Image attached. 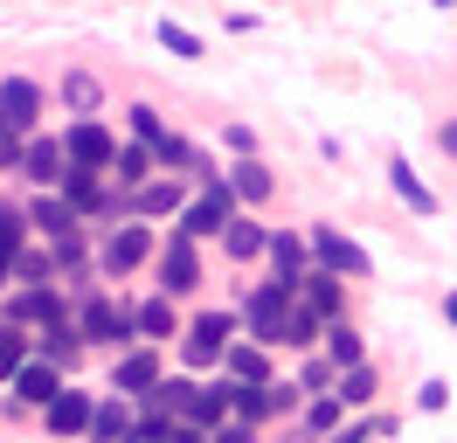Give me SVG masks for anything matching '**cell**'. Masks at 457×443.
Masks as SVG:
<instances>
[{
	"mask_svg": "<svg viewBox=\"0 0 457 443\" xmlns=\"http://www.w3.org/2000/svg\"><path fill=\"white\" fill-rule=\"evenodd\" d=\"M228 215H236L228 173H201V201H187V208L173 215V236H187V243H201V236H222Z\"/></svg>",
	"mask_w": 457,
	"mask_h": 443,
	"instance_id": "1",
	"label": "cell"
},
{
	"mask_svg": "<svg viewBox=\"0 0 457 443\" xmlns=\"http://www.w3.org/2000/svg\"><path fill=\"white\" fill-rule=\"evenodd\" d=\"M77 332H84V347H118V339H132V347H139V312H132V305H118V298H84Z\"/></svg>",
	"mask_w": 457,
	"mask_h": 443,
	"instance_id": "2",
	"label": "cell"
},
{
	"mask_svg": "<svg viewBox=\"0 0 457 443\" xmlns=\"http://www.w3.org/2000/svg\"><path fill=\"white\" fill-rule=\"evenodd\" d=\"M291 291L285 284H257V291H250V298H243V319H250V347H263V354H270V347H285V312H291Z\"/></svg>",
	"mask_w": 457,
	"mask_h": 443,
	"instance_id": "3",
	"label": "cell"
},
{
	"mask_svg": "<svg viewBox=\"0 0 457 443\" xmlns=\"http://www.w3.org/2000/svg\"><path fill=\"white\" fill-rule=\"evenodd\" d=\"M62 160L84 166V173H104L118 160V138L97 125V118H70V132H62Z\"/></svg>",
	"mask_w": 457,
	"mask_h": 443,
	"instance_id": "4",
	"label": "cell"
},
{
	"mask_svg": "<svg viewBox=\"0 0 457 443\" xmlns=\"http://www.w3.org/2000/svg\"><path fill=\"white\" fill-rule=\"evenodd\" d=\"M228 332H236V312H201L195 326L180 332V354H187V367H215V360L228 354Z\"/></svg>",
	"mask_w": 457,
	"mask_h": 443,
	"instance_id": "5",
	"label": "cell"
},
{
	"mask_svg": "<svg viewBox=\"0 0 457 443\" xmlns=\"http://www.w3.org/2000/svg\"><path fill=\"white\" fill-rule=\"evenodd\" d=\"M305 249L319 256V271H333V277H368V271H374L368 249L353 243V236H340V229H312V236H305Z\"/></svg>",
	"mask_w": 457,
	"mask_h": 443,
	"instance_id": "6",
	"label": "cell"
},
{
	"mask_svg": "<svg viewBox=\"0 0 457 443\" xmlns=\"http://www.w3.org/2000/svg\"><path fill=\"white\" fill-rule=\"evenodd\" d=\"M167 381V374H160V354H153V347H125V354L112 360V395L118 402H125V395H153V388Z\"/></svg>",
	"mask_w": 457,
	"mask_h": 443,
	"instance_id": "7",
	"label": "cell"
},
{
	"mask_svg": "<svg viewBox=\"0 0 457 443\" xmlns=\"http://www.w3.org/2000/svg\"><path fill=\"white\" fill-rule=\"evenodd\" d=\"M187 291H201V249L187 236H173L160 249V298H187Z\"/></svg>",
	"mask_w": 457,
	"mask_h": 443,
	"instance_id": "8",
	"label": "cell"
},
{
	"mask_svg": "<svg viewBox=\"0 0 457 443\" xmlns=\"http://www.w3.org/2000/svg\"><path fill=\"white\" fill-rule=\"evenodd\" d=\"M56 319H70L56 284H29L21 298H7V312H0V326H56Z\"/></svg>",
	"mask_w": 457,
	"mask_h": 443,
	"instance_id": "9",
	"label": "cell"
},
{
	"mask_svg": "<svg viewBox=\"0 0 457 443\" xmlns=\"http://www.w3.org/2000/svg\"><path fill=\"white\" fill-rule=\"evenodd\" d=\"M145 249H153V236H145V222H118L112 236H104V256H97V271L104 277H125L145 263Z\"/></svg>",
	"mask_w": 457,
	"mask_h": 443,
	"instance_id": "10",
	"label": "cell"
},
{
	"mask_svg": "<svg viewBox=\"0 0 457 443\" xmlns=\"http://www.w3.org/2000/svg\"><path fill=\"white\" fill-rule=\"evenodd\" d=\"M173 422H195V430H215V422H228V381L222 388H201L180 374V415Z\"/></svg>",
	"mask_w": 457,
	"mask_h": 443,
	"instance_id": "11",
	"label": "cell"
},
{
	"mask_svg": "<svg viewBox=\"0 0 457 443\" xmlns=\"http://www.w3.org/2000/svg\"><path fill=\"white\" fill-rule=\"evenodd\" d=\"M90 415H97V395H84V388L62 381V395L42 409V422H49L56 437H90Z\"/></svg>",
	"mask_w": 457,
	"mask_h": 443,
	"instance_id": "12",
	"label": "cell"
},
{
	"mask_svg": "<svg viewBox=\"0 0 457 443\" xmlns=\"http://www.w3.org/2000/svg\"><path fill=\"white\" fill-rule=\"evenodd\" d=\"M7 388H14V402H29V409H49V402H56V395H62V367H49V360H21V374H14V381H7Z\"/></svg>",
	"mask_w": 457,
	"mask_h": 443,
	"instance_id": "13",
	"label": "cell"
},
{
	"mask_svg": "<svg viewBox=\"0 0 457 443\" xmlns=\"http://www.w3.org/2000/svg\"><path fill=\"white\" fill-rule=\"evenodd\" d=\"M35 360H49V367H77L84 360V332H77V319H56V326H42V339H35Z\"/></svg>",
	"mask_w": 457,
	"mask_h": 443,
	"instance_id": "14",
	"label": "cell"
},
{
	"mask_svg": "<svg viewBox=\"0 0 457 443\" xmlns=\"http://www.w3.org/2000/svg\"><path fill=\"white\" fill-rule=\"evenodd\" d=\"M35 111H42V90H35L29 77H7V83H0V118H7L21 138L35 132Z\"/></svg>",
	"mask_w": 457,
	"mask_h": 443,
	"instance_id": "15",
	"label": "cell"
},
{
	"mask_svg": "<svg viewBox=\"0 0 457 443\" xmlns=\"http://www.w3.org/2000/svg\"><path fill=\"white\" fill-rule=\"evenodd\" d=\"M29 222L49 236V243H62V236H77V229H84V215H77L62 194H35V201H29Z\"/></svg>",
	"mask_w": 457,
	"mask_h": 443,
	"instance_id": "16",
	"label": "cell"
},
{
	"mask_svg": "<svg viewBox=\"0 0 457 443\" xmlns=\"http://www.w3.org/2000/svg\"><path fill=\"white\" fill-rule=\"evenodd\" d=\"M180 208H187V188H180V180H145L139 194H132V222H153V215H180Z\"/></svg>",
	"mask_w": 457,
	"mask_h": 443,
	"instance_id": "17",
	"label": "cell"
},
{
	"mask_svg": "<svg viewBox=\"0 0 457 443\" xmlns=\"http://www.w3.org/2000/svg\"><path fill=\"white\" fill-rule=\"evenodd\" d=\"M62 138H29V153H21V173H29L35 188H62Z\"/></svg>",
	"mask_w": 457,
	"mask_h": 443,
	"instance_id": "18",
	"label": "cell"
},
{
	"mask_svg": "<svg viewBox=\"0 0 457 443\" xmlns=\"http://www.w3.org/2000/svg\"><path fill=\"white\" fill-rule=\"evenodd\" d=\"M298 305H312L319 319L333 326V319H340V305H346L340 277H333V271H312V277H298Z\"/></svg>",
	"mask_w": 457,
	"mask_h": 443,
	"instance_id": "19",
	"label": "cell"
},
{
	"mask_svg": "<svg viewBox=\"0 0 457 443\" xmlns=\"http://www.w3.org/2000/svg\"><path fill=\"white\" fill-rule=\"evenodd\" d=\"M222 374L236 388H270V354H263V347H228V354H222Z\"/></svg>",
	"mask_w": 457,
	"mask_h": 443,
	"instance_id": "20",
	"label": "cell"
},
{
	"mask_svg": "<svg viewBox=\"0 0 457 443\" xmlns=\"http://www.w3.org/2000/svg\"><path fill=\"white\" fill-rule=\"evenodd\" d=\"M222 243H228V256H236V263H250V256H263V249H270V229H263L257 215H228Z\"/></svg>",
	"mask_w": 457,
	"mask_h": 443,
	"instance_id": "21",
	"label": "cell"
},
{
	"mask_svg": "<svg viewBox=\"0 0 457 443\" xmlns=\"http://www.w3.org/2000/svg\"><path fill=\"white\" fill-rule=\"evenodd\" d=\"M326 360H333V374H346V367H368V339L346 326V319H333V326H326Z\"/></svg>",
	"mask_w": 457,
	"mask_h": 443,
	"instance_id": "22",
	"label": "cell"
},
{
	"mask_svg": "<svg viewBox=\"0 0 457 443\" xmlns=\"http://www.w3.org/2000/svg\"><path fill=\"white\" fill-rule=\"evenodd\" d=\"M228 194H236V201H270L278 180H270V166H263V160H236V166H228Z\"/></svg>",
	"mask_w": 457,
	"mask_h": 443,
	"instance_id": "23",
	"label": "cell"
},
{
	"mask_svg": "<svg viewBox=\"0 0 457 443\" xmlns=\"http://www.w3.org/2000/svg\"><path fill=\"white\" fill-rule=\"evenodd\" d=\"M132 430V409L118 402V395H97V415H90V443H125Z\"/></svg>",
	"mask_w": 457,
	"mask_h": 443,
	"instance_id": "24",
	"label": "cell"
},
{
	"mask_svg": "<svg viewBox=\"0 0 457 443\" xmlns=\"http://www.w3.org/2000/svg\"><path fill=\"white\" fill-rule=\"evenodd\" d=\"M112 173H118V194H125V188L139 194L145 180H153V146H118V160H112Z\"/></svg>",
	"mask_w": 457,
	"mask_h": 443,
	"instance_id": "25",
	"label": "cell"
},
{
	"mask_svg": "<svg viewBox=\"0 0 457 443\" xmlns=\"http://www.w3.org/2000/svg\"><path fill=\"white\" fill-rule=\"evenodd\" d=\"M153 166H167L173 180H180V173H208V166H201V153H195V146H187L180 132H167L160 146H153Z\"/></svg>",
	"mask_w": 457,
	"mask_h": 443,
	"instance_id": "26",
	"label": "cell"
},
{
	"mask_svg": "<svg viewBox=\"0 0 457 443\" xmlns=\"http://www.w3.org/2000/svg\"><path fill=\"white\" fill-rule=\"evenodd\" d=\"M319 339H326V319H319L312 305H291V312H285V347L305 354V347H319Z\"/></svg>",
	"mask_w": 457,
	"mask_h": 443,
	"instance_id": "27",
	"label": "cell"
},
{
	"mask_svg": "<svg viewBox=\"0 0 457 443\" xmlns=\"http://www.w3.org/2000/svg\"><path fill=\"white\" fill-rule=\"evenodd\" d=\"M388 180H395V194L409 201V208H416V215H436V194H429L423 180H416V166H409V160H395V166H388Z\"/></svg>",
	"mask_w": 457,
	"mask_h": 443,
	"instance_id": "28",
	"label": "cell"
},
{
	"mask_svg": "<svg viewBox=\"0 0 457 443\" xmlns=\"http://www.w3.org/2000/svg\"><path fill=\"white\" fill-rule=\"evenodd\" d=\"M374 395H381V374H374V367H346L340 374V409H368Z\"/></svg>",
	"mask_w": 457,
	"mask_h": 443,
	"instance_id": "29",
	"label": "cell"
},
{
	"mask_svg": "<svg viewBox=\"0 0 457 443\" xmlns=\"http://www.w3.org/2000/svg\"><path fill=\"white\" fill-rule=\"evenodd\" d=\"M160 339H173V298L139 305V347H160Z\"/></svg>",
	"mask_w": 457,
	"mask_h": 443,
	"instance_id": "30",
	"label": "cell"
},
{
	"mask_svg": "<svg viewBox=\"0 0 457 443\" xmlns=\"http://www.w3.org/2000/svg\"><path fill=\"white\" fill-rule=\"evenodd\" d=\"M62 104L77 111V118H90V111H97V77H84V70H70V77H62Z\"/></svg>",
	"mask_w": 457,
	"mask_h": 443,
	"instance_id": "31",
	"label": "cell"
},
{
	"mask_svg": "<svg viewBox=\"0 0 457 443\" xmlns=\"http://www.w3.org/2000/svg\"><path fill=\"white\" fill-rule=\"evenodd\" d=\"M21 360H29L21 326H0V381H14V374H21Z\"/></svg>",
	"mask_w": 457,
	"mask_h": 443,
	"instance_id": "32",
	"label": "cell"
},
{
	"mask_svg": "<svg viewBox=\"0 0 457 443\" xmlns=\"http://www.w3.org/2000/svg\"><path fill=\"white\" fill-rule=\"evenodd\" d=\"M319 430H340V395H319L305 409V437H319Z\"/></svg>",
	"mask_w": 457,
	"mask_h": 443,
	"instance_id": "33",
	"label": "cell"
},
{
	"mask_svg": "<svg viewBox=\"0 0 457 443\" xmlns=\"http://www.w3.org/2000/svg\"><path fill=\"white\" fill-rule=\"evenodd\" d=\"M125 118H132V132H139V146H160V138H167V125H160V111H153V104H132Z\"/></svg>",
	"mask_w": 457,
	"mask_h": 443,
	"instance_id": "34",
	"label": "cell"
},
{
	"mask_svg": "<svg viewBox=\"0 0 457 443\" xmlns=\"http://www.w3.org/2000/svg\"><path fill=\"white\" fill-rule=\"evenodd\" d=\"M21 153H29V138L0 118V173H21Z\"/></svg>",
	"mask_w": 457,
	"mask_h": 443,
	"instance_id": "35",
	"label": "cell"
},
{
	"mask_svg": "<svg viewBox=\"0 0 457 443\" xmlns=\"http://www.w3.org/2000/svg\"><path fill=\"white\" fill-rule=\"evenodd\" d=\"M49 271H56V263H49L42 249H21V256H14V277H21V284H49Z\"/></svg>",
	"mask_w": 457,
	"mask_h": 443,
	"instance_id": "36",
	"label": "cell"
},
{
	"mask_svg": "<svg viewBox=\"0 0 457 443\" xmlns=\"http://www.w3.org/2000/svg\"><path fill=\"white\" fill-rule=\"evenodd\" d=\"M160 42H167L173 55H201V42L187 35V28H173V21H160Z\"/></svg>",
	"mask_w": 457,
	"mask_h": 443,
	"instance_id": "37",
	"label": "cell"
},
{
	"mask_svg": "<svg viewBox=\"0 0 457 443\" xmlns=\"http://www.w3.org/2000/svg\"><path fill=\"white\" fill-rule=\"evenodd\" d=\"M208 443H257V430H250V422H215Z\"/></svg>",
	"mask_w": 457,
	"mask_h": 443,
	"instance_id": "38",
	"label": "cell"
},
{
	"mask_svg": "<svg viewBox=\"0 0 457 443\" xmlns=\"http://www.w3.org/2000/svg\"><path fill=\"white\" fill-rule=\"evenodd\" d=\"M340 374H333V360H305V388H333Z\"/></svg>",
	"mask_w": 457,
	"mask_h": 443,
	"instance_id": "39",
	"label": "cell"
},
{
	"mask_svg": "<svg viewBox=\"0 0 457 443\" xmlns=\"http://www.w3.org/2000/svg\"><path fill=\"white\" fill-rule=\"evenodd\" d=\"M125 443H167V422H132V430H125Z\"/></svg>",
	"mask_w": 457,
	"mask_h": 443,
	"instance_id": "40",
	"label": "cell"
},
{
	"mask_svg": "<svg viewBox=\"0 0 457 443\" xmlns=\"http://www.w3.org/2000/svg\"><path fill=\"white\" fill-rule=\"evenodd\" d=\"M228 153H243V160H250V153H257V132H250V125H228Z\"/></svg>",
	"mask_w": 457,
	"mask_h": 443,
	"instance_id": "41",
	"label": "cell"
},
{
	"mask_svg": "<svg viewBox=\"0 0 457 443\" xmlns=\"http://www.w3.org/2000/svg\"><path fill=\"white\" fill-rule=\"evenodd\" d=\"M416 402H423V409L436 415V409H444V402H451V388H444V381H423V395H416Z\"/></svg>",
	"mask_w": 457,
	"mask_h": 443,
	"instance_id": "42",
	"label": "cell"
},
{
	"mask_svg": "<svg viewBox=\"0 0 457 443\" xmlns=\"http://www.w3.org/2000/svg\"><path fill=\"white\" fill-rule=\"evenodd\" d=\"M167 443H208V430H195V422H167Z\"/></svg>",
	"mask_w": 457,
	"mask_h": 443,
	"instance_id": "43",
	"label": "cell"
},
{
	"mask_svg": "<svg viewBox=\"0 0 457 443\" xmlns=\"http://www.w3.org/2000/svg\"><path fill=\"white\" fill-rule=\"evenodd\" d=\"M298 409V388H270V415H291Z\"/></svg>",
	"mask_w": 457,
	"mask_h": 443,
	"instance_id": "44",
	"label": "cell"
},
{
	"mask_svg": "<svg viewBox=\"0 0 457 443\" xmlns=\"http://www.w3.org/2000/svg\"><path fill=\"white\" fill-rule=\"evenodd\" d=\"M436 146H444V153L457 160V118H444V125H436Z\"/></svg>",
	"mask_w": 457,
	"mask_h": 443,
	"instance_id": "45",
	"label": "cell"
},
{
	"mask_svg": "<svg viewBox=\"0 0 457 443\" xmlns=\"http://www.w3.org/2000/svg\"><path fill=\"white\" fill-rule=\"evenodd\" d=\"M444 319H451V326H457V291H451V298H444Z\"/></svg>",
	"mask_w": 457,
	"mask_h": 443,
	"instance_id": "46",
	"label": "cell"
},
{
	"mask_svg": "<svg viewBox=\"0 0 457 443\" xmlns=\"http://www.w3.org/2000/svg\"><path fill=\"white\" fill-rule=\"evenodd\" d=\"M0 277H14V256H0Z\"/></svg>",
	"mask_w": 457,
	"mask_h": 443,
	"instance_id": "47",
	"label": "cell"
},
{
	"mask_svg": "<svg viewBox=\"0 0 457 443\" xmlns=\"http://www.w3.org/2000/svg\"><path fill=\"white\" fill-rule=\"evenodd\" d=\"M436 7H457V0H436Z\"/></svg>",
	"mask_w": 457,
	"mask_h": 443,
	"instance_id": "48",
	"label": "cell"
}]
</instances>
